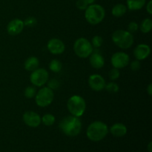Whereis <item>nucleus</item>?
I'll return each instance as SVG.
<instances>
[{
	"mask_svg": "<svg viewBox=\"0 0 152 152\" xmlns=\"http://www.w3.org/2000/svg\"><path fill=\"white\" fill-rule=\"evenodd\" d=\"M129 56L124 52H117L111 56V62L113 67L117 69L123 68L129 64Z\"/></svg>",
	"mask_w": 152,
	"mask_h": 152,
	"instance_id": "nucleus-9",
	"label": "nucleus"
},
{
	"mask_svg": "<svg viewBox=\"0 0 152 152\" xmlns=\"http://www.w3.org/2000/svg\"><path fill=\"white\" fill-rule=\"evenodd\" d=\"M24 94H25V96L26 98H28V99H32V98H34L36 96L37 91H36V88L34 86H28V87H27L25 89Z\"/></svg>",
	"mask_w": 152,
	"mask_h": 152,
	"instance_id": "nucleus-24",
	"label": "nucleus"
},
{
	"mask_svg": "<svg viewBox=\"0 0 152 152\" xmlns=\"http://www.w3.org/2000/svg\"><path fill=\"white\" fill-rule=\"evenodd\" d=\"M85 1H86V3H87V4L89 5V4H94L95 1V0H85Z\"/></svg>",
	"mask_w": 152,
	"mask_h": 152,
	"instance_id": "nucleus-35",
	"label": "nucleus"
},
{
	"mask_svg": "<svg viewBox=\"0 0 152 152\" xmlns=\"http://www.w3.org/2000/svg\"><path fill=\"white\" fill-rule=\"evenodd\" d=\"M108 133V127L102 121H94L91 123L86 131V135L90 140L99 142L103 140Z\"/></svg>",
	"mask_w": 152,
	"mask_h": 152,
	"instance_id": "nucleus-2",
	"label": "nucleus"
},
{
	"mask_svg": "<svg viewBox=\"0 0 152 152\" xmlns=\"http://www.w3.org/2000/svg\"><path fill=\"white\" fill-rule=\"evenodd\" d=\"M49 68L54 73H59L62 68V64L58 59H53L49 64Z\"/></svg>",
	"mask_w": 152,
	"mask_h": 152,
	"instance_id": "nucleus-21",
	"label": "nucleus"
},
{
	"mask_svg": "<svg viewBox=\"0 0 152 152\" xmlns=\"http://www.w3.org/2000/svg\"><path fill=\"white\" fill-rule=\"evenodd\" d=\"M120 72L119 71V69L117 68H114L113 69H111L109 71V78L111 80H116L120 77Z\"/></svg>",
	"mask_w": 152,
	"mask_h": 152,
	"instance_id": "nucleus-28",
	"label": "nucleus"
},
{
	"mask_svg": "<svg viewBox=\"0 0 152 152\" xmlns=\"http://www.w3.org/2000/svg\"><path fill=\"white\" fill-rule=\"evenodd\" d=\"M48 86L49 88L52 89V90H55V89L59 88V86H60V83L56 79H52V80L48 81Z\"/></svg>",
	"mask_w": 152,
	"mask_h": 152,
	"instance_id": "nucleus-27",
	"label": "nucleus"
},
{
	"mask_svg": "<svg viewBox=\"0 0 152 152\" xmlns=\"http://www.w3.org/2000/svg\"><path fill=\"white\" fill-rule=\"evenodd\" d=\"M105 16V10L100 4H89L85 10V18L91 25H98L102 22Z\"/></svg>",
	"mask_w": 152,
	"mask_h": 152,
	"instance_id": "nucleus-3",
	"label": "nucleus"
},
{
	"mask_svg": "<svg viewBox=\"0 0 152 152\" xmlns=\"http://www.w3.org/2000/svg\"><path fill=\"white\" fill-rule=\"evenodd\" d=\"M105 88L109 93L115 94L117 92H118L119 86L117 83H114V82H111V83H108V84H105Z\"/></svg>",
	"mask_w": 152,
	"mask_h": 152,
	"instance_id": "nucleus-23",
	"label": "nucleus"
},
{
	"mask_svg": "<svg viewBox=\"0 0 152 152\" xmlns=\"http://www.w3.org/2000/svg\"><path fill=\"white\" fill-rule=\"evenodd\" d=\"M146 11L148 12V14L151 15L152 14V1L150 0L148 2V4H146Z\"/></svg>",
	"mask_w": 152,
	"mask_h": 152,
	"instance_id": "nucleus-32",
	"label": "nucleus"
},
{
	"mask_svg": "<svg viewBox=\"0 0 152 152\" xmlns=\"http://www.w3.org/2000/svg\"><path fill=\"white\" fill-rule=\"evenodd\" d=\"M114 44L122 49H128L132 46L134 43L133 34L128 31L117 30L111 36Z\"/></svg>",
	"mask_w": 152,
	"mask_h": 152,
	"instance_id": "nucleus-4",
	"label": "nucleus"
},
{
	"mask_svg": "<svg viewBox=\"0 0 152 152\" xmlns=\"http://www.w3.org/2000/svg\"><path fill=\"white\" fill-rule=\"evenodd\" d=\"M56 119L51 114H46L41 118V122L46 126H51L54 124Z\"/></svg>",
	"mask_w": 152,
	"mask_h": 152,
	"instance_id": "nucleus-22",
	"label": "nucleus"
},
{
	"mask_svg": "<svg viewBox=\"0 0 152 152\" xmlns=\"http://www.w3.org/2000/svg\"><path fill=\"white\" fill-rule=\"evenodd\" d=\"M67 107L71 115L80 117L84 114L86 109V103L82 96L74 95L69 98L67 102Z\"/></svg>",
	"mask_w": 152,
	"mask_h": 152,
	"instance_id": "nucleus-5",
	"label": "nucleus"
},
{
	"mask_svg": "<svg viewBox=\"0 0 152 152\" xmlns=\"http://www.w3.org/2000/svg\"><path fill=\"white\" fill-rule=\"evenodd\" d=\"M127 10L128 8L126 5L120 3V4H117L113 7L111 13H112L113 16H115V17H121L123 15H125V13L127 12Z\"/></svg>",
	"mask_w": 152,
	"mask_h": 152,
	"instance_id": "nucleus-19",
	"label": "nucleus"
},
{
	"mask_svg": "<svg viewBox=\"0 0 152 152\" xmlns=\"http://www.w3.org/2000/svg\"><path fill=\"white\" fill-rule=\"evenodd\" d=\"M49 78L48 72L44 68H37L32 71L30 80L34 86L42 87L48 83Z\"/></svg>",
	"mask_w": 152,
	"mask_h": 152,
	"instance_id": "nucleus-8",
	"label": "nucleus"
},
{
	"mask_svg": "<svg viewBox=\"0 0 152 152\" xmlns=\"http://www.w3.org/2000/svg\"><path fill=\"white\" fill-rule=\"evenodd\" d=\"M103 43V39L100 36H94L91 39V45L94 48H99Z\"/></svg>",
	"mask_w": 152,
	"mask_h": 152,
	"instance_id": "nucleus-25",
	"label": "nucleus"
},
{
	"mask_svg": "<svg viewBox=\"0 0 152 152\" xmlns=\"http://www.w3.org/2000/svg\"><path fill=\"white\" fill-rule=\"evenodd\" d=\"M147 92H148V94L150 95V96H151L152 95V84H150L149 86H148V88H147Z\"/></svg>",
	"mask_w": 152,
	"mask_h": 152,
	"instance_id": "nucleus-33",
	"label": "nucleus"
},
{
	"mask_svg": "<svg viewBox=\"0 0 152 152\" xmlns=\"http://www.w3.org/2000/svg\"><path fill=\"white\" fill-rule=\"evenodd\" d=\"M54 98V94L52 89L48 87H43L36 94L35 102L39 107H47L51 104Z\"/></svg>",
	"mask_w": 152,
	"mask_h": 152,
	"instance_id": "nucleus-7",
	"label": "nucleus"
},
{
	"mask_svg": "<svg viewBox=\"0 0 152 152\" xmlns=\"http://www.w3.org/2000/svg\"><path fill=\"white\" fill-rule=\"evenodd\" d=\"M76 6L79 10H85L88 7V4L86 3L85 0H77V2H76Z\"/></svg>",
	"mask_w": 152,
	"mask_h": 152,
	"instance_id": "nucleus-30",
	"label": "nucleus"
},
{
	"mask_svg": "<svg viewBox=\"0 0 152 152\" xmlns=\"http://www.w3.org/2000/svg\"><path fill=\"white\" fill-rule=\"evenodd\" d=\"M74 50L77 56L85 59L91 54L94 49L91 43L87 39L81 37L74 42Z\"/></svg>",
	"mask_w": 152,
	"mask_h": 152,
	"instance_id": "nucleus-6",
	"label": "nucleus"
},
{
	"mask_svg": "<svg viewBox=\"0 0 152 152\" xmlns=\"http://www.w3.org/2000/svg\"><path fill=\"white\" fill-rule=\"evenodd\" d=\"M59 129L68 137H76L80 134L82 129V122L80 117L67 116L59 123Z\"/></svg>",
	"mask_w": 152,
	"mask_h": 152,
	"instance_id": "nucleus-1",
	"label": "nucleus"
},
{
	"mask_svg": "<svg viewBox=\"0 0 152 152\" xmlns=\"http://www.w3.org/2000/svg\"><path fill=\"white\" fill-rule=\"evenodd\" d=\"M39 61L38 58L36 56H31L25 61V68L28 71H34V70L39 68Z\"/></svg>",
	"mask_w": 152,
	"mask_h": 152,
	"instance_id": "nucleus-18",
	"label": "nucleus"
},
{
	"mask_svg": "<svg viewBox=\"0 0 152 152\" xmlns=\"http://www.w3.org/2000/svg\"><path fill=\"white\" fill-rule=\"evenodd\" d=\"M37 24V20L35 17L34 16H30L28 17L25 21H24V25L25 26L29 27V28H32L34 27Z\"/></svg>",
	"mask_w": 152,
	"mask_h": 152,
	"instance_id": "nucleus-26",
	"label": "nucleus"
},
{
	"mask_svg": "<svg viewBox=\"0 0 152 152\" xmlns=\"http://www.w3.org/2000/svg\"><path fill=\"white\" fill-rule=\"evenodd\" d=\"M90 64L94 68L96 69H99L102 68L105 65V59L103 56L98 52H92L91 54L90 55Z\"/></svg>",
	"mask_w": 152,
	"mask_h": 152,
	"instance_id": "nucleus-15",
	"label": "nucleus"
},
{
	"mask_svg": "<svg viewBox=\"0 0 152 152\" xmlns=\"http://www.w3.org/2000/svg\"><path fill=\"white\" fill-rule=\"evenodd\" d=\"M152 142H150L148 145V152H152Z\"/></svg>",
	"mask_w": 152,
	"mask_h": 152,
	"instance_id": "nucleus-34",
	"label": "nucleus"
},
{
	"mask_svg": "<svg viewBox=\"0 0 152 152\" xmlns=\"http://www.w3.org/2000/svg\"><path fill=\"white\" fill-rule=\"evenodd\" d=\"M152 28V21L151 19H145L140 25V31L143 34H148Z\"/></svg>",
	"mask_w": 152,
	"mask_h": 152,
	"instance_id": "nucleus-20",
	"label": "nucleus"
},
{
	"mask_svg": "<svg viewBox=\"0 0 152 152\" xmlns=\"http://www.w3.org/2000/svg\"><path fill=\"white\" fill-rule=\"evenodd\" d=\"M24 22L19 19H15L10 21L7 26V31L10 35L16 36L20 34L24 29Z\"/></svg>",
	"mask_w": 152,
	"mask_h": 152,
	"instance_id": "nucleus-13",
	"label": "nucleus"
},
{
	"mask_svg": "<svg viewBox=\"0 0 152 152\" xmlns=\"http://www.w3.org/2000/svg\"><path fill=\"white\" fill-rule=\"evenodd\" d=\"M145 2L146 0H126V7L130 10H138L144 7Z\"/></svg>",
	"mask_w": 152,
	"mask_h": 152,
	"instance_id": "nucleus-17",
	"label": "nucleus"
},
{
	"mask_svg": "<svg viewBox=\"0 0 152 152\" xmlns=\"http://www.w3.org/2000/svg\"><path fill=\"white\" fill-rule=\"evenodd\" d=\"M48 50L50 53L54 55L62 54L65 51V46L62 40L57 38H53L50 39L47 45Z\"/></svg>",
	"mask_w": 152,
	"mask_h": 152,
	"instance_id": "nucleus-10",
	"label": "nucleus"
},
{
	"mask_svg": "<svg viewBox=\"0 0 152 152\" xmlns=\"http://www.w3.org/2000/svg\"><path fill=\"white\" fill-rule=\"evenodd\" d=\"M105 80L99 74H92L88 78V85L92 90L100 91L105 88Z\"/></svg>",
	"mask_w": 152,
	"mask_h": 152,
	"instance_id": "nucleus-11",
	"label": "nucleus"
},
{
	"mask_svg": "<svg viewBox=\"0 0 152 152\" xmlns=\"http://www.w3.org/2000/svg\"><path fill=\"white\" fill-rule=\"evenodd\" d=\"M23 121L29 127L37 128L41 123V117L34 111H26L23 114Z\"/></svg>",
	"mask_w": 152,
	"mask_h": 152,
	"instance_id": "nucleus-12",
	"label": "nucleus"
},
{
	"mask_svg": "<svg viewBox=\"0 0 152 152\" xmlns=\"http://www.w3.org/2000/svg\"><path fill=\"white\" fill-rule=\"evenodd\" d=\"M111 134L116 137H122L127 134V128L124 124L120 123H115L110 129Z\"/></svg>",
	"mask_w": 152,
	"mask_h": 152,
	"instance_id": "nucleus-16",
	"label": "nucleus"
},
{
	"mask_svg": "<svg viewBox=\"0 0 152 152\" xmlns=\"http://www.w3.org/2000/svg\"><path fill=\"white\" fill-rule=\"evenodd\" d=\"M151 53V48L148 45L140 44L138 45L134 50V55L137 60H144Z\"/></svg>",
	"mask_w": 152,
	"mask_h": 152,
	"instance_id": "nucleus-14",
	"label": "nucleus"
},
{
	"mask_svg": "<svg viewBox=\"0 0 152 152\" xmlns=\"http://www.w3.org/2000/svg\"><path fill=\"white\" fill-rule=\"evenodd\" d=\"M138 28H139V25L136 22H131L128 25V31L132 34L137 32Z\"/></svg>",
	"mask_w": 152,
	"mask_h": 152,
	"instance_id": "nucleus-29",
	"label": "nucleus"
},
{
	"mask_svg": "<svg viewBox=\"0 0 152 152\" xmlns=\"http://www.w3.org/2000/svg\"><path fill=\"white\" fill-rule=\"evenodd\" d=\"M140 62L139 60H135L133 61V62L131 63V69L133 71H137L140 68Z\"/></svg>",
	"mask_w": 152,
	"mask_h": 152,
	"instance_id": "nucleus-31",
	"label": "nucleus"
}]
</instances>
